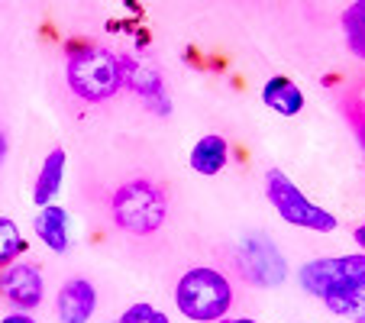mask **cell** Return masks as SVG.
I'll list each match as a JSON object with an SVG mask.
<instances>
[{"label": "cell", "instance_id": "22", "mask_svg": "<svg viewBox=\"0 0 365 323\" xmlns=\"http://www.w3.org/2000/svg\"><path fill=\"white\" fill-rule=\"evenodd\" d=\"M113 323H120V320H113Z\"/></svg>", "mask_w": 365, "mask_h": 323}, {"label": "cell", "instance_id": "12", "mask_svg": "<svg viewBox=\"0 0 365 323\" xmlns=\"http://www.w3.org/2000/svg\"><path fill=\"white\" fill-rule=\"evenodd\" d=\"M262 103L278 117H297L304 111V91L297 88L291 78L275 75L262 84Z\"/></svg>", "mask_w": 365, "mask_h": 323}, {"label": "cell", "instance_id": "13", "mask_svg": "<svg viewBox=\"0 0 365 323\" xmlns=\"http://www.w3.org/2000/svg\"><path fill=\"white\" fill-rule=\"evenodd\" d=\"M339 29H343L349 56L359 58V62H365V0L346 4L343 14H339Z\"/></svg>", "mask_w": 365, "mask_h": 323}, {"label": "cell", "instance_id": "7", "mask_svg": "<svg viewBox=\"0 0 365 323\" xmlns=\"http://www.w3.org/2000/svg\"><path fill=\"white\" fill-rule=\"evenodd\" d=\"M0 301L7 304V310H36L46 304V278L42 268L29 259H20L14 265L0 268Z\"/></svg>", "mask_w": 365, "mask_h": 323}, {"label": "cell", "instance_id": "11", "mask_svg": "<svg viewBox=\"0 0 365 323\" xmlns=\"http://www.w3.org/2000/svg\"><path fill=\"white\" fill-rule=\"evenodd\" d=\"M187 165L197 175H204V178H214V175H220L230 165V143L220 133H207V136H200L194 143L191 155H187Z\"/></svg>", "mask_w": 365, "mask_h": 323}, {"label": "cell", "instance_id": "20", "mask_svg": "<svg viewBox=\"0 0 365 323\" xmlns=\"http://www.w3.org/2000/svg\"><path fill=\"white\" fill-rule=\"evenodd\" d=\"M220 323H259L255 317H246V314H230V317H223Z\"/></svg>", "mask_w": 365, "mask_h": 323}, {"label": "cell", "instance_id": "19", "mask_svg": "<svg viewBox=\"0 0 365 323\" xmlns=\"http://www.w3.org/2000/svg\"><path fill=\"white\" fill-rule=\"evenodd\" d=\"M352 240H356V246H359V249H362V252H365V220L359 223L356 230H352Z\"/></svg>", "mask_w": 365, "mask_h": 323}, {"label": "cell", "instance_id": "6", "mask_svg": "<svg viewBox=\"0 0 365 323\" xmlns=\"http://www.w3.org/2000/svg\"><path fill=\"white\" fill-rule=\"evenodd\" d=\"M233 265L255 288H278L288 282V262L269 233H246L233 252Z\"/></svg>", "mask_w": 365, "mask_h": 323}, {"label": "cell", "instance_id": "4", "mask_svg": "<svg viewBox=\"0 0 365 323\" xmlns=\"http://www.w3.org/2000/svg\"><path fill=\"white\" fill-rule=\"evenodd\" d=\"M297 288L304 294L330 301L352 291L365 288V252H343V255H320L297 268Z\"/></svg>", "mask_w": 365, "mask_h": 323}, {"label": "cell", "instance_id": "18", "mask_svg": "<svg viewBox=\"0 0 365 323\" xmlns=\"http://www.w3.org/2000/svg\"><path fill=\"white\" fill-rule=\"evenodd\" d=\"M0 323H39V320H36V314H26V310H4Z\"/></svg>", "mask_w": 365, "mask_h": 323}, {"label": "cell", "instance_id": "15", "mask_svg": "<svg viewBox=\"0 0 365 323\" xmlns=\"http://www.w3.org/2000/svg\"><path fill=\"white\" fill-rule=\"evenodd\" d=\"M324 307H327V314L339 317V320L365 323V288L343 294V297H330V301H324Z\"/></svg>", "mask_w": 365, "mask_h": 323}, {"label": "cell", "instance_id": "5", "mask_svg": "<svg viewBox=\"0 0 365 323\" xmlns=\"http://www.w3.org/2000/svg\"><path fill=\"white\" fill-rule=\"evenodd\" d=\"M265 198H269L272 210L278 213V220H284L288 227L304 230V233H336L339 220L336 213H330L327 207L314 204L294 181L278 168L265 172Z\"/></svg>", "mask_w": 365, "mask_h": 323}, {"label": "cell", "instance_id": "16", "mask_svg": "<svg viewBox=\"0 0 365 323\" xmlns=\"http://www.w3.org/2000/svg\"><path fill=\"white\" fill-rule=\"evenodd\" d=\"M152 310H155V304H149V301H136V304H130V307L123 310V314L117 317L120 323H145L152 317Z\"/></svg>", "mask_w": 365, "mask_h": 323}, {"label": "cell", "instance_id": "10", "mask_svg": "<svg viewBox=\"0 0 365 323\" xmlns=\"http://www.w3.org/2000/svg\"><path fill=\"white\" fill-rule=\"evenodd\" d=\"M65 165H68L65 149H52L42 158L39 175H36V181H33V204L36 207H48L58 200L62 185H65Z\"/></svg>", "mask_w": 365, "mask_h": 323}, {"label": "cell", "instance_id": "8", "mask_svg": "<svg viewBox=\"0 0 365 323\" xmlns=\"http://www.w3.org/2000/svg\"><path fill=\"white\" fill-rule=\"evenodd\" d=\"M97 288L88 278H68L56 291V323H91L97 314Z\"/></svg>", "mask_w": 365, "mask_h": 323}, {"label": "cell", "instance_id": "17", "mask_svg": "<svg viewBox=\"0 0 365 323\" xmlns=\"http://www.w3.org/2000/svg\"><path fill=\"white\" fill-rule=\"evenodd\" d=\"M349 126H352V133H356L359 145H362V152H365V111H356V113L349 111Z\"/></svg>", "mask_w": 365, "mask_h": 323}, {"label": "cell", "instance_id": "14", "mask_svg": "<svg viewBox=\"0 0 365 323\" xmlns=\"http://www.w3.org/2000/svg\"><path fill=\"white\" fill-rule=\"evenodd\" d=\"M26 252H29V240L23 236L20 223H16L14 217H4V213H0V268L26 259Z\"/></svg>", "mask_w": 365, "mask_h": 323}, {"label": "cell", "instance_id": "3", "mask_svg": "<svg viewBox=\"0 0 365 323\" xmlns=\"http://www.w3.org/2000/svg\"><path fill=\"white\" fill-rule=\"evenodd\" d=\"M110 217L117 230L130 236H152L165 227L168 217V198L155 181L149 178H130L113 191L110 198Z\"/></svg>", "mask_w": 365, "mask_h": 323}, {"label": "cell", "instance_id": "9", "mask_svg": "<svg viewBox=\"0 0 365 323\" xmlns=\"http://www.w3.org/2000/svg\"><path fill=\"white\" fill-rule=\"evenodd\" d=\"M33 233L52 255H68L71 249V217L62 204L39 207L33 217Z\"/></svg>", "mask_w": 365, "mask_h": 323}, {"label": "cell", "instance_id": "21", "mask_svg": "<svg viewBox=\"0 0 365 323\" xmlns=\"http://www.w3.org/2000/svg\"><path fill=\"white\" fill-rule=\"evenodd\" d=\"M145 323H172V317H168L165 310H159V307H155V310H152V317H149V320H145Z\"/></svg>", "mask_w": 365, "mask_h": 323}, {"label": "cell", "instance_id": "2", "mask_svg": "<svg viewBox=\"0 0 365 323\" xmlns=\"http://www.w3.org/2000/svg\"><path fill=\"white\" fill-rule=\"evenodd\" d=\"M123 58L107 46H78L65 58V84L84 103H107L123 88Z\"/></svg>", "mask_w": 365, "mask_h": 323}, {"label": "cell", "instance_id": "1", "mask_svg": "<svg viewBox=\"0 0 365 323\" xmlns=\"http://www.w3.org/2000/svg\"><path fill=\"white\" fill-rule=\"evenodd\" d=\"M175 310L191 323H220L233 314L236 288L233 278L217 265H191L181 272L172 291Z\"/></svg>", "mask_w": 365, "mask_h": 323}]
</instances>
